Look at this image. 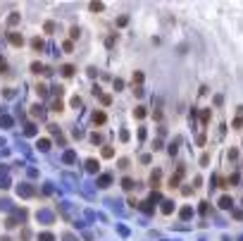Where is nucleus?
I'll return each mask as SVG.
<instances>
[{"instance_id":"1","label":"nucleus","mask_w":243,"mask_h":241,"mask_svg":"<svg viewBox=\"0 0 243 241\" xmlns=\"http://www.w3.org/2000/svg\"><path fill=\"white\" fill-rule=\"evenodd\" d=\"M219 206H222V208H231V206H234V201H231L229 196H224L222 201H219Z\"/></svg>"},{"instance_id":"2","label":"nucleus","mask_w":243,"mask_h":241,"mask_svg":"<svg viewBox=\"0 0 243 241\" xmlns=\"http://www.w3.org/2000/svg\"><path fill=\"white\" fill-rule=\"evenodd\" d=\"M172 206H174V203H169V201H167V203H164V208H162V210H164V213H172Z\"/></svg>"}]
</instances>
